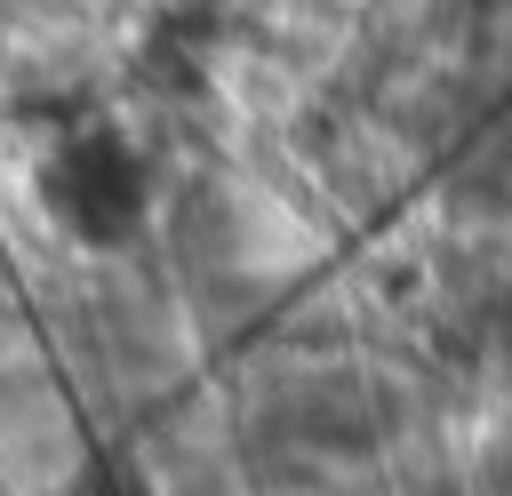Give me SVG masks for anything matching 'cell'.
I'll list each match as a JSON object with an SVG mask.
<instances>
[{"label":"cell","mask_w":512,"mask_h":496,"mask_svg":"<svg viewBox=\"0 0 512 496\" xmlns=\"http://www.w3.org/2000/svg\"><path fill=\"white\" fill-rule=\"evenodd\" d=\"M40 208L80 240H120L144 216V160L120 144V128H72L40 160Z\"/></svg>","instance_id":"1"}]
</instances>
